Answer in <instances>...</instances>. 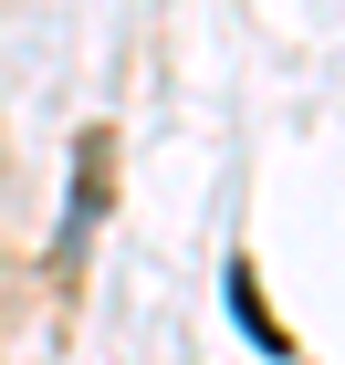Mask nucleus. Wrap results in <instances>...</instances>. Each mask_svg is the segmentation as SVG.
<instances>
[{
	"instance_id": "f257e3e1",
	"label": "nucleus",
	"mask_w": 345,
	"mask_h": 365,
	"mask_svg": "<svg viewBox=\"0 0 345 365\" xmlns=\"http://www.w3.org/2000/svg\"><path fill=\"white\" fill-rule=\"evenodd\" d=\"M105 198H115V136L94 125V136H84V157H74V240L105 220Z\"/></svg>"
},
{
	"instance_id": "f03ea898",
	"label": "nucleus",
	"mask_w": 345,
	"mask_h": 365,
	"mask_svg": "<svg viewBox=\"0 0 345 365\" xmlns=\"http://www.w3.org/2000/svg\"><path fill=\"white\" fill-rule=\"evenodd\" d=\"M230 313H241V334L261 344V355H293V334L272 324V303H261V282H251V261H230Z\"/></svg>"
}]
</instances>
